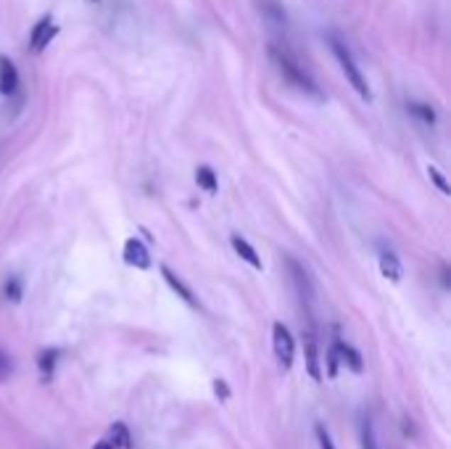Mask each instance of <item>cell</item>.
Wrapping results in <instances>:
<instances>
[{
	"label": "cell",
	"mask_w": 451,
	"mask_h": 449,
	"mask_svg": "<svg viewBox=\"0 0 451 449\" xmlns=\"http://www.w3.org/2000/svg\"><path fill=\"white\" fill-rule=\"evenodd\" d=\"M269 58L275 61L277 72L286 77L288 82L293 85V87H298L301 93H309L314 95V98H320V90H317V82L312 80V75L306 72L304 66H301V61L288 50V48L283 45H269Z\"/></svg>",
	"instance_id": "1"
},
{
	"label": "cell",
	"mask_w": 451,
	"mask_h": 449,
	"mask_svg": "<svg viewBox=\"0 0 451 449\" xmlns=\"http://www.w3.org/2000/svg\"><path fill=\"white\" fill-rule=\"evenodd\" d=\"M330 48H332V53H335V58H338V64H341L346 80L354 85V90H357V93H359L364 101H369V98H372V93H369L367 82H364V77H362L359 66H357V61H354V56H351V50L346 48V43H341L338 38H332V35H330Z\"/></svg>",
	"instance_id": "2"
},
{
	"label": "cell",
	"mask_w": 451,
	"mask_h": 449,
	"mask_svg": "<svg viewBox=\"0 0 451 449\" xmlns=\"http://www.w3.org/2000/svg\"><path fill=\"white\" fill-rule=\"evenodd\" d=\"M272 347H275V357L283 370H290L293 367V357H295V344L293 336L283 323H275L272 325Z\"/></svg>",
	"instance_id": "3"
},
{
	"label": "cell",
	"mask_w": 451,
	"mask_h": 449,
	"mask_svg": "<svg viewBox=\"0 0 451 449\" xmlns=\"http://www.w3.org/2000/svg\"><path fill=\"white\" fill-rule=\"evenodd\" d=\"M124 262L129 267H138V270H148L151 267V254H148L146 244L138 238H127L124 241Z\"/></svg>",
	"instance_id": "4"
},
{
	"label": "cell",
	"mask_w": 451,
	"mask_h": 449,
	"mask_svg": "<svg viewBox=\"0 0 451 449\" xmlns=\"http://www.w3.org/2000/svg\"><path fill=\"white\" fill-rule=\"evenodd\" d=\"M53 35H55V27H53V19H50V16L37 21L35 29H32V35H29V48H32V53H40V50L50 43Z\"/></svg>",
	"instance_id": "5"
},
{
	"label": "cell",
	"mask_w": 451,
	"mask_h": 449,
	"mask_svg": "<svg viewBox=\"0 0 451 449\" xmlns=\"http://www.w3.org/2000/svg\"><path fill=\"white\" fill-rule=\"evenodd\" d=\"M288 267H290L293 283H295V288H298V296H301L304 301H312V281H309L306 270L298 262H295V259H290V256H288Z\"/></svg>",
	"instance_id": "6"
},
{
	"label": "cell",
	"mask_w": 451,
	"mask_h": 449,
	"mask_svg": "<svg viewBox=\"0 0 451 449\" xmlns=\"http://www.w3.org/2000/svg\"><path fill=\"white\" fill-rule=\"evenodd\" d=\"M161 275H164V281L169 283V288L175 291V293L180 296V299L188 301L190 307H198V299H195V293H193L190 288H188V286H185V283L180 281V278H177V275H175L172 270H169V267H161Z\"/></svg>",
	"instance_id": "7"
},
{
	"label": "cell",
	"mask_w": 451,
	"mask_h": 449,
	"mask_svg": "<svg viewBox=\"0 0 451 449\" xmlns=\"http://www.w3.org/2000/svg\"><path fill=\"white\" fill-rule=\"evenodd\" d=\"M230 244H232V249H235V254H238L240 259L243 262H249L254 270H261V259H259V254H256V249L246 241V238H240V235H232L230 238Z\"/></svg>",
	"instance_id": "8"
},
{
	"label": "cell",
	"mask_w": 451,
	"mask_h": 449,
	"mask_svg": "<svg viewBox=\"0 0 451 449\" xmlns=\"http://www.w3.org/2000/svg\"><path fill=\"white\" fill-rule=\"evenodd\" d=\"M18 87V75L16 66L11 64L9 58H0V93L13 95Z\"/></svg>",
	"instance_id": "9"
},
{
	"label": "cell",
	"mask_w": 451,
	"mask_h": 449,
	"mask_svg": "<svg viewBox=\"0 0 451 449\" xmlns=\"http://www.w3.org/2000/svg\"><path fill=\"white\" fill-rule=\"evenodd\" d=\"M380 272H383V278H388L391 283H398L401 281V262H398V256L393 251H383L380 254Z\"/></svg>",
	"instance_id": "10"
},
{
	"label": "cell",
	"mask_w": 451,
	"mask_h": 449,
	"mask_svg": "<svg viewBox=\"0 0 451 449\" xmlns=\"http://www.w3.org/2000/svg\"><path fill=\"white\" fill-rule=\"evenodd\" d=\"M335 349H338V357H341L343 362L354 370V373H362V367H364V362H362V355L357 352L354 347H349V344H343V341H335Z\"/></svg>",
	"instance_id": "11"
},
{
	"label": "cell",
	"mask_w": 451,
	"mask_h": 449,
	"mask_svg": "<svg viewBox=\"0 0 451 449\" xmlns=\"http://www.w3.org/2000/svg\"><path fill=\"white\" fill-rule=\"evenodd\" d=\"M306 367H309V375L314 381H322V370H320V357H317V344L314 338H306Z\"/></svg>",
	"instance_id": "12"
},
{
	"label": "cell",
	"mask_w": 451,
	"mask_h": 449,
	"mask_svg": "<svg viewBox=\"0 0 451 449\" xmlns=\"http://www.w3.org/2000/svg\"><path fill=\"white\" fill-rule=\"evenodd\" d=\"M195 183L206 190V193H217L219 190V183H217V175H214V169L209 167H198L195 169Z\"/></svg>",
	"instance_id": "13"
},
{
	"label": "cell",
	"mask_w": 451,
	"mask_h": 449,
	"mask_svg": "<svg viewBox=\"0 0 451 449\" xmlns=\"http://www.w3.org/2000/svg\"><path fill=\"white\" fill-rule=\"evenodd\" d=\"M55 362H58V349H45V352H40V357H37V367H40L43 378H50V375H53Z\"/></svg>",
	"instance_id": "14"
},
{
	"label": "cell",
	"mask_w": 451,
	"mask_h": 449,
	"mask_svg": "<svg viewBox=\"0 0 451 449\" xmlns=\"http://www.w3.org/2000/svg\"><path fill=\"white\" fill-rule=\"evenodd\" d=\"M111 444L114 447H121V449H132V436H129V431L124 423H114L111 426Z\"/></svg>",
	"instance_id": "15"
},
{
	"label": "cell",
	"mask_w": 451,
	"mask_h": 449,
	"mask_svg": "<svg viewBox=\"0 0 451 449\" xmlns=\"http://www.w3.org/2000/svg\"><path fill=\"white\" fill-rule=\"evenodd\" d=\"M362 449H378L375 428H372V421H369V418L362 421Z\"/></svg>",
	"instance_id": "16"
},
{
	"label": "cell",
	"mask_w": 451,
	"mask_h": 449,
	"mask_svg": "<svg viewBox=\"0 0 451 449\" xmlns=\"http://www.w3.org/2000/svg\"><path fill=\"white\" fill-rule=\"evenodd\" d=\"M3 293H6V299L9 301H21V293H24V288H21V281L18 278H9L6 281V286H3Z\"/></svg>",
	"instance_id": "17"
},
{
	"label": "cell",
	"mask_w": 451,
	"mask_h": 449,
	"mask_svg": "<svg viewBox=\"0 0 451 449\" xmlns=\"http://www.w3.org/2000/svg\"><path fill=\"white\" fill-rule=\"evenodd\" d=\"M409 112L417 114L425 124H435V112L430 106H425V103H409Z\"/></svg>",
	"instance_id": "18"
},
{
	"label": "cell",
	"mask_w": 451,
	"mask_h": 449,
	"mask_svg": "<svg viewBox=\"0 0 451 449\" xmlns=\"http://www.w3.org/2000/svg\"><path fill=\"white\" fill-rule=\"evenodd\" d=\"M428 175H430V180H433L435 185H438V190H441L443 196H449L451 188H449V183H446V178L441 175V169H438V167H428Z\"/></svg>",
	"instance_id": "19"
},
{
	"label": "cell",
	"mask_w": 451,
	"mask_h": 449,
	"mask_svg": "<svg viewBox=\"0 0 451 449\" xmlns=\"http://www.w3.org/2000/svg\"><path fill=\"white\" fill-rule=\"evenodd\" d=\"M11 373H13V362H11V357L0 349V384H6L11 378Z\"/></svg>",
	"instance_id": "20"
},
{
	"label": "cell",
	"mask_w": 451,
	"mask_h": 449,
	"mask_svg": "<svg viewBox=\"0 0 451 449\" xmlns=\"http://www.w3.org/2000/svg\"><path fill=\"white\" fill-rule=\"evenodd\" d=\"M338 359H341V357H338V349L332 344V349L327 352V375H330V378L338 375Z\"/></svg>",
	"instance_id": "21"
},
{
	"label": "cell",
	"mask_w": 451,
	"mask_h": 449,
	"mask_svg": "<svg viewBox=\"0 0 451 449\" xmlns=\"http://www.w3.org/2000/svg\"><path fill=\"white\" fill-rule=\"evenodd\" d=\"M317 441H320V449H335L332 447V439L327 436V431L322 426H317Z\"/></svg>",
	"instance_id": "22"
},
{
	"label": "cell",
	"mask_w": 451,
	"mask_h": 449,
	"mask_svg": "<svg viewBox=\"0 0 451 449\" xmlns=\"http://www.w3.org/2000/svg\"><path fill=\"white\" fill-rule=\"evenodd\" d=\"M214 391H217V396H219L222 402H224V399H230V389H227V384L219 381V378L214 381Z\"/></svg>",
	"instance_id": "23"
},
{
	"label": "cell",
	"mask_w": 451,
	"mask_h": 449,
	"mask_svg": "<svg viewBox=\"0 0 451 449\" xmlns=\"http://www.w3.org/2000/svg\"><path fill=\"white\" fill-rule=\"evenodd\" d=\"M401 431H404V436H406V439H415L417 428H415V423L409 421V418H404V421H401Z\"/></svg>",
	"instance_id": "24"
},
{
	"label": "cell",
	"mask_w": 451,
	"mask_h": 449,
	"mask_svg": "<svg viewBox=\"0 0 451 449\" xmlns=\"http://www.w3.org/2000/svg\"><path fill=\"white\" fill-rule=\"evenodd\" d=\"M92 449H116V447H114V444H111L109 439H103V441H98V444H95Z\"/></svg>",
	"instance_id": "25"
},
{
	"label": "cell",
	"mask_w": 451,
	"mask_h": 449,
	"mask_svg": "<svg viewBox=\"0 0 451 449\" xmlns=\"http://www.w3.org/2000/svg\"><path fill=\"white\" fill-rule=\"evenodd\" d=\"M95 3H98V0H95Z\"/></svg>",
	"instance_id": "26"
}]
</instances>
